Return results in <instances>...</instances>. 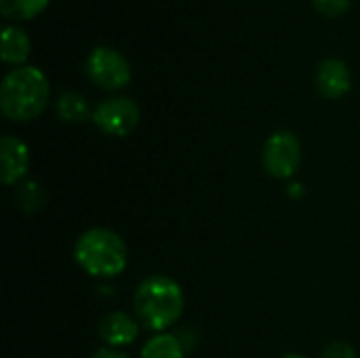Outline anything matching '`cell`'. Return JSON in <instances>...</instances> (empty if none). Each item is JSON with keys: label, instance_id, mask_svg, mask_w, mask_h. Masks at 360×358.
Here are the masks:
<instances>
[{"label": "cell", "instance_id": "obj_1", "mask_svg": "<svg viewBox=\"0 0 360 358\" xmlns=\"http://www.w3.org/2000/svg\"><path fill=\"white\" fill-rule=\"evenodd\" d=\"M135 319L150 331L165 333L173 327L184 310H186V295L177 281L167 274H150L146 276L133 295Z\"/></svg>", "mask_w": 360, "mask_h": 358}, {"label": "cell", "instance_id": "obj_2", "mask_svg": "<svg viewBox=\"0 0 360 358\" xmlns=\"http://www.w3.org/2000/svg\"><path fill=\"white\" fill-rule=\"evenodd\" d=\"M49 80L32 65L6 74L0 87V110L13 122H30L42 114L49 103Z\"/></svg>", "mask_w": 360, "mask_h": 358}, {"label": "cell", "instance_id": "obj_3", "mask_svg": "<svg viewBox=\"0 0 360 358\" xmlns=\"http://www.w3.org/2000/svg\"><path fill=\"white\" fill-rule=\"evenodd\" d=\"M76 264L95 279H114L129 264V249L122 236L110 228H91L74 245Z\"/></svg>", "mask_w": 360, "mask_h": 358}, {"label": "cell", "instance_id": "obj_4", "mask_svg": "<svg viewBox=\"0 0 360 358\" xmlns=\"http://www.w3.org/2000/svg\"><path fill=\"white\" fill-rule=\"evenodd\" d=\"M262 162L274 179H291L302 165V141L293 131L272 133L262 150Z\"/></svg>", "mask_w": 360, "mask_h": 358}, {"label": "cell", "instance_id": "obj_5", "mask_svg": "<svg viewBox=\"0 0 360 358\" xmlns=\"http://www.w3.org/2000/svg\"><path fill=\"white\" fill-rule=\"evenodd\" d=\"M86 76L103 91H118L131 82V65L122 53L110 46H97L86 59Z\"/></svg>", "mask_w": 360, "mask_h": 358}, {"label": "cell", "instance_id": "obj_6", "mask_svg": "<svg viewBox=\"0 0 360 358\" xmlns=\"http://www.w3.org/2000/svg\"><path fill=\"white\" fill-rule=\"evenodd\" d=\"M139 106L131 97H110L93 110L95 127L112 137H127L139 124Z\"/></svg>", "mask_w": 360, "mask_h": 358}, {"label": "cell", "instance_id": "obj_7", "mask_svg": "<svg viewBox=\"0 0 360 358\" xmlns=\"http://www.w3.org/2000/svg\"><path fill=\"white\" fill-rule=\"evenodd\" d=\"M0 175L6 186L19 184L30 171V148L15 135H4L0 141Z\"/></svg>", "mask_w": 360, "mask_h": 358}, {"label": "cell", "instance_id": "obj_8", "mask_svg": "<svg viewBox=\"0 0 360 358\" xmlns=\"http://www.w3.org/2000/svg\"><path fill=\"white\" fill-rule=\"evenodd\" d=\"M139 321L133 319L127 312H110L105 314L99 325H97V333L99 338L108 344V348H122L129 346L137 340L139 335Z\"/></svg>", "mask_w": 360, "mask_h": 358}, {"label": "cell", "instance_id": "obj_9", "mask_svg": "<svg viewBox=\"0 0 360 358\" xmlns=\"http://www.w3.org/2000/svg\"><path fill=\"white\" fill-rule=\"evenodd\" d=\"M316 89L327 99H340L352 89V74L342 59H325L316 72Z\"/></svg>", "mask_w": 360, "mask_h": 358}, {"label": "cell", "instance_id": "obj_10", "mask_svg": "<svg viewBox=\"0 0 360 358\" xmlns=\"http://www.w3.org/2000/svg\"><path fill=\"white\" fill-rule=\"evenodd\" d=\"M27 55H30V36L17 25H6L2 30V61L19 65L27 59Z\"/></svg>", "mask_w": 360, "mask_h": 358}, {"label": "cell", "instance_id": "obj_11", "mask_svg": "<svg viewBox=\"0 0 360 358\" xmlns=\"http://www.w3.org/2000/svg\"><path fill=\"white\" fill-rule=\"evenodd\" d=\"M141 358H186V346L173 333H156L143 344Z\"/></svg>", "mask_w": 360, "mask_h": 358}, {"label": "cell", "instance_id": "obj_12", "mask_svg": "<svg viewBox=\"0 0 360 358\" xmlns=\"http://www.w3.org/2000/svg\"><path fill=\"white\" fill-rule=\"evenodd\" d=\"M55 110H57V116L63 122H82L89 116V103L76 91L61 93L57 103H55Z\"/></svg>", "mask_w": 360, "mask_h": 358}, {"label": "cell", "instance_id": "obj_13", "mask_svg": "<svg viewBox=\"0 0 360 358\" xmlns=\"http://www.w3.org/2000/svg\"><path fill=\"white\" fill-rule=\"evenodd\" d=\"M51 0H0V13L4 19L27 21L40 15Z\"/></svg>", "mask_w": 360, "mask_h": 358}, {"label": "cell", "instance_id": "obj_14", "mask_svg": "<svg viewBox=\"0 0 360 358\" xmlns=\"http://www.w3.org/2000/svg\"><path fill=\"white\" fill-rule=\"evenodd\" d=\"M15 200H17V205L23 211L32 213V211L42 209V205H44V192H42V188L36 181H25V184H19L17 186Z\"/></svg>", "mask_w": 360, "mask_h": 358}, {"label": "cell", "instance_id": "obj_15", "mask_svg": "<svg viewBox=\"0 0 360 358\" xmlns=\"http://www.w3.org/2000/svg\"><path fill=\"white\" fill-rule=\"evenodd\" d=\"M314 6L325 15H344L350 8V0H314Z\"/></svg>", "mask_w": 360, "mask_h": 358}, {"label": "cell", "instance_id": "obj_16", "mask_svg": "<svg viewBox=\"0 0 360 358\" xmlns=\"http://www.w3.org/2000/svg\"><path fill=\"white\" fill-rule=\"evenodd\" d=\"M321 358H356V350L346 344V342H331L325 350H323V357Z\"/></svg>", "mask_w": 360, "mask_h": 358}, {"label": "cell", "instance_id": "obj_17", "mask_svg": "<svg viewBox=\"0 0 360 358\" xmlns=\"http://www.w3.org/2000/svg\"><path fill=\"white\" fill-rule=\"evenodd\" d=\"M91 358H129L124 352H120L118 348H101L97 350Z\"/></svg>", "mask_w": 360, "mask_h": 358}, {"label": "cell", "instance_id": "obj_18", "mask_svg": "<svg viewBox=\"0 0 360 358\" xmlns=\"http://www.w3.org/2000/svg\"><path fill=\"white\" fill-rule=\"evenodd\" d=\"M281 358H306V357H302V354H295V352H291V354H283Z\"/></svg>", "mask_w": 360, "mask_h": 358}]
</instances>
